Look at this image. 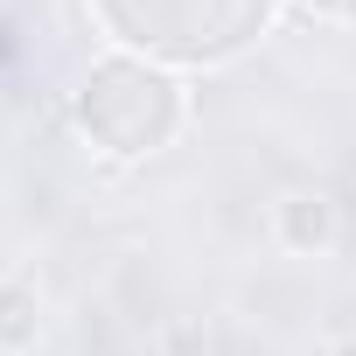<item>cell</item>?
<instances>
[{"label":"cell","instance_id":"6da1fadb","mask_svg":"<svg viewBox=\"0 0 356 356\" xmlns=\"http://www.w3.org/2000/svg\"><path fill=\"white\" fill-rule=\"evenodd\" d=\"M280 0H91V15L112 42L161 70H210L245 56L273 29Z\"/></svg>","mask_w":356,"mask_h":356},{"label":"cell","instance_id":"7a4b0ae2","mask_svg":"<svg viewBox=\"0 0 356 356\" xmlns=\"http://www.w3.org/2000/svg\"><path fill=\"white\" fill-rule=\"evenodd\" d=\"M77 126L105 154L140 161V154L175 140V126H182V84L147 56H112L77 84Z\"/></svg>","mask_w":356,"mask_h":356},{"label":"cell","instance_id":"3957f363","mask_svg":"<svg viewBox=\"0 0 356 356\" xmlns=\"http://www.w3.org/2000/svg\"><path fill=\"white\" fill-rule=\"evenodd\" d=\"M314 15H335V22H356V0H307Z\"/></svg>","mask_w":356,"mask_h":356}]
</instances>
